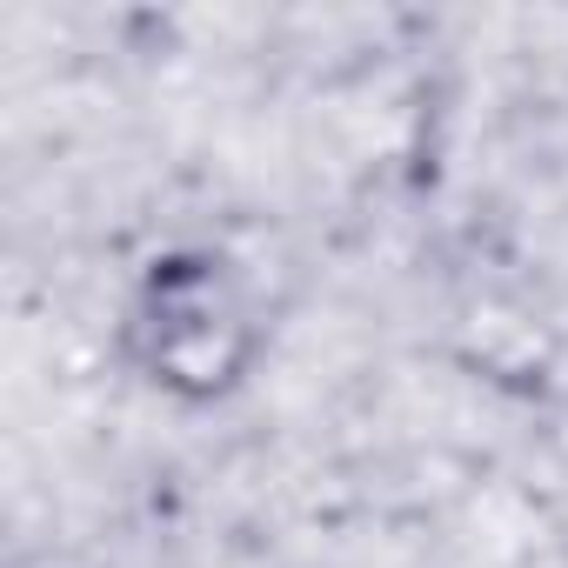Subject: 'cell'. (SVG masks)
<instances>
[{
    "label": "cell",
    "mask_w": 568,
    "mask_h": 568,
    "mask_svg": "<svg viewBox=\"0 0 568 568\" xmlns=\"http://www.w3.org/2000/svg\"><path fill=\"white\" fill-rule=\"evenodd\" d=\"M261 348H267V322L227 254L174 247L148 261V274L134 281L121 355L168 402H187V408L227 402L254 375Z\"/></svg>",
    "instance_id": "6da1fadb"
}]
</instances>
